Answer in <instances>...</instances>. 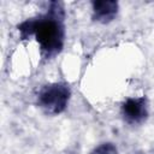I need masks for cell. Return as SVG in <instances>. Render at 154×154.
<instances>
[{
  "label": "cell",
  "instance_id": "obj_1",
  "mask_svg": "<svg viewBox=\"0 0 154 154\" xmlns=\"http://www.w3.org/2000/svg\"><path fill=\"white\" fill-rule=\"evenodd\" d=\"M64 7L59 1H51L45 14L29 18L18 25L20 38L26 40L35 36L41 54L45 59H52L59 54L64 47Z\"/></svg>",
  "mask_w": 154,
  "mask_h": 154
},
{
  "label": "cell",
  "instance_id": "obj_2",
  "mask_svg": "<svg viewBox=\"0 0 154 154\" xmlns=\"http://www.w3.org/2000/svg\"><path fill=\"white\" fill-rule=\"evenodd\" d=\"M71 96L70 87L65 83H49L41 88L37 105L48 116H57L65 111Z\"/></svg>",
  "mask_w": 154,
  "mask_h": 154
},
{
  "label": "cell",
  "instance_id": "obj_3",
  "mask_svg": "<svg viewBox=\"0 0 154 154\" xmlns=\"http://www.w3.org/2000/svg\"><path fill=\"white\" fill-rule=\"evenodd\" d=\"M123 119L130 125H140L148 117L146 97H129L122 105Z\"/></svg>",
  "mask_w": 154,
  "mask_h": 154
},
{
  "label": "cell",
  "instance_id": "obj_4",
  "mask_svg": "<svg viewBox=\"0 0 154 154\" xmlns=\"http://www.w3.org/2000/svg\"><path fill=\"white\" fill-rule=\"evenodd\" d=\"M93 19L95 22L106 24L112 22L118 13L119 5L114 0H96L91 2Z\"/></svg>",
  "mask_w": 154,
  "mask_h": 154
},
{
  "label": "cell",
  "instance_id": "obj_5",
  "mask_svg": "<svg viewBox=\"0 0 154 154\" xmlns=\"http://www.w3.org/2000/svg\"><path fill=\"white\" fill-rule=\"evenodd\" d=\"M117 147L113 143H102L100 146H97L96 148H94V150L90 154H117Z\"/></svg>",
  "mask_w": 154,
  "mask_h": 154
}]
</instances>
